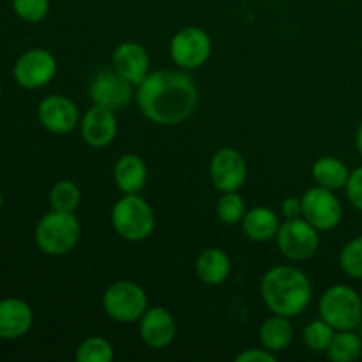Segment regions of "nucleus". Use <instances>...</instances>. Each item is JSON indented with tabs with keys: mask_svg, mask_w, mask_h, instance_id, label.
Wrapping results in <instances>:
<instances>
[{
	"mask_svg": "<svg viewBox=\"0 0 362 362\" xmlns=\"http://www.w3.org/2000/svg\"><path fill=\"white\" fill-rule=\"evenodd\" d=\"M136 103L144 117L158 126L186 122L198 106V88L184 69H159L136 87Z\"/></svg>",
	"mask_w": 362,
	"mask_h": 362,
	"instance_id": "f257e3e1",
	"label": "nucleus"
},
{
	"mask_svg": "<svg viewBox=\"0 0 362 362\" xmlns=\"http://www.w3.org/2000/svg\"><path fill=\"white\" fill-rule=\"evenodd\" d=\"M260 296L271 313L293 318L303 315L310 306L313 285L300 269L276 265L262 276Z\"/></svg>",
	"mask_w": 362,
	"mask_h": 362,
	"instance_id": "f03ea898",
	"label": "nucleus"
},
{
	"mask_svg": "<svg viewBox=\"0 0 362 362\" xmlns=\"http://www.w3.org/2000/svg\"><path fill=\"white\" fill-rule=\"evenodd\" d=\"M81 225L74 212L52 209L37 221L34 239L39 250L48 257H64L80 243Z\"/></svg>",
	"mask_w": 362,
	"mask_h": 362,
	"instance_id": "7ed1b4c3",
	"label": "nucleus"
},
{
	"mask_svg": "<svg viewBox=\"0 0 362 362\" xmlns=\"http://www.w3.org/2000/svg\"><path fill=\"white\" fill-rule=\"evenodd\" d=\"M112 226L120 239L141 243L156 228V216L151 204L140 194H122L112 207Z\"/></svg>",
	"mask_w": 362,
	"mask_h": 362,
	"instance_id": "20e7f679",
	"label": "nucleus"
},
{
	"mask_svg": "<svg viewBox=\"0 0 362 362\" xmlns=\"http://www.w3.org/2000/svg\"><path fill=\"white\" fill-rule=\"evenodd\" d=\"M318 313L336 331H354L362 322V296L350 285L329 286L320 297Z\"/></svg>",
	"mask_w": 362,
	"mask_h": 362,
	"instance_id": "39448f33",
	"label": "nucleus"
},
{
	"mask_svg": "<svg viewBox=\"0 0 362 362\" xmlns=\"http://www.w3.org/2000/svg\"><path fill=\"white\" fill-rule=\"evenodd\" d=\"M103 310L119 324H134L148 308L147 292L138 283L119 279L103 293Z\"/></svg>",
	"mask_w": 362,
	"mask_h": 362,
	"instance_id": "423d86ee",
	"label": "nucleus"
},
{
	"mask_svg": "<svg viewBox=\"0 0 362 362\" xmlns=\"http://www.w3.org/2000/svg\"><path fill=\"white\" fill-rule=\"evenodd\" d=\"M276 244L286 260L306 262L317 255L320 247V235L318 230L300 216L281 223L276 235Z\"/></svg>",
	"mask_w": 362,
	"mask_h": 362,
	"instance_id": "0eeeda50",
	"label": "nucleus"
},
{
	"mask_svg": "<svg viewBox=\"0 0 362 362\" xmlns=\"http://www.w3.org/2000/svg\"><path fill=\"white\" fill-rule=\"evenodd\" d=\"M170 59L179 69L193 71L204 66L212 53L211 35L200 27H184L172 37L168 46Z\"/></svg>",
	"mask_w": 362,
	"mask_h": 362,
	"instance_id": "6e6552de",
	"label": "nucleus"
},
{
	"mask_svg": "<svg viewBox=\"0 0 362 362\" xmlns=\"http://www.w3.org/2000/svg\"><path fill=\"white\" fill-rule=\"evenodd\" d=\"M57 74V59L46 48H30L14 62L13 76L20 87L37 90L52 83Z\"/></svg>",
	"mask_w": 362,
	"mask_h": 362,
	"instance_id": "1a4fd4ad",
	"label": "nucleus"
},
{
	"mask_svg": "<svg viewBox=\"0 0 362 362\" xmlns=\"http://www.w3.org/2000/svg\"><path fill=\"white\" fill-rule=\"evenodd\" d=\"M303 200V218L310 221L318 232L334 230L341 223L343 207L336 191L322 186L310 187L300 197Z\"/></svg>",
	"mask_w": 362,
	"mask_h": 362,
	"instance_id": "9d476101",
	"label": "nucleus"
},
{
	"mask_svg": "<svg viewBox=\"0 0 362 362\" xmlns=\"http://www.w3.org/2000/svg\"><path fill=\"white\" fill-rule=\"evenodd\" d=\"M209 175H211L212 186L219 193L239 191L247 179L246 159L233 147L219 148L211 158Z\"/></svg>",
	"mask_w": 362,
	"mask_h": 362,
	"instance_id": "9b49d317",
	"label": "nucleus"
},
{
	"mask_svg": "<svg viewBox=\"0 0 362 362\" xmlns=\"http://www.w3.org/2000/svg\"><path fill=\"white\" fill-rule=\"evenodd\" d=\"M133 83H129L112 67V69L99 71L92 78L90 85H88V94H90L94 105L119 112V110L126 108L133 99Z\"/></svg>",
	"mask_w": 362,
	"mask_h": 362,
	"instance_id": "f8f14e48",
	"label": "nucleus"
},
{
	"mask_svg": "<svg viewBox=\"0 0 362 362\" xmlns=\"http://www.w3.org/2000/svg\"><path fill=\"white\" fill-rule=\"evenodd\" d=\"M37 119L48 133L67 134L80 126V110L69 98L60 94L48 95L37 106Z\"/></svg>",
	"mask_w": 362,
	"mask_h": 362,
	"instance_id": "ddd939ff",
	"label": "nucleus"
},
{
	"mask_svg": "<svg viewBox=\"0 0 362 362\" xmlns=\"http://www.w3.org/2000/svg\"><path fill=\"white\" fill-rule=\"evenodd\" d=\"M138 334L141 341L154 350L170 346L175 339L177 324L173 315L163 306L147 308L144 317L138 320Z\"/></svg>",
	"mask_w": 362,
	"mask_h": 362,
	"instance_id": "4468645a",
	"label": "nucleus"
},
{
	"mask_svg": "<svg viewBox=\"0 0 362 362\" xmlns=\"http://www.w3.org/2000/svg\"><path fill=\"white\" fill-rule=\"evenodd\" d=\"M119 124L113 110L94 105L80 120V133L85 144L92 148H105L115 140Z\"/></svg>",
	"mask_w": 362,
	"mask_h": 362,
	"instance_id": "2eb2a0df",
	"label": "nucleus"
},
{
	"mask_svg": "<svg viewBox=\"0 0 362 362\" xmlns=\"http://www.w3.org/2000/svg\"><path fill=\"white\" fill-rule=\"evenodd\" d=\"M112 67L129 83L138 87L151 74V57L140 42H120L112 53Z\"/></svg>",
	"mask_w": 362,
	"mask_h": 362,
	"instance_id": "dca6fc26",
	"label": "nucleus"
},
{
	"mask_svg": "<svg viewBox=\"0 0 362 362\" xmlns=\"http://www.w3.org/2000/svg\"><path fill=\"white\" fill-rule=\"evenodd\" d=\"M34 325V311L30 304L18 297L0 300V339L14 341L23 338Z\"/></svg>",
	"mask_w": 362,
	"mask_h": 362,
	"instance_id": "f3484780",
	"label": "nucleus"
},
{
	"mask_svg": "<svg viewBox=\"0 0 362 362\" xmlns=\"http://www.w3.org/2000/svg\"><path fill=\"white\" fill-rule=\"evenodd\" d=\"M148 170L136 154H124L113 165V182L122 194L140 193L147 184Z\"/></svg>",
	"mask_w": 362,
	"mask_h": 362,
	"instance_id": "a211bd4d",
	"label": "nucleus"
},
{
	"mask_svg": "<svg viewBox=\"0 0 362 362\" xmlns=\"http://www.w3.org/2000/svg\"><path fill=\"white\" fill-rule=\"evenodd\" d=\"M194 272H197L198 279L205 285H223L232 272V260H230L228 253H225L219 247H207L197 257Z\"/></svg>",
	"mask_w": 362,
	"mask_h": 362,
	"instance_id": "6ab92c4d",
	"label": "nucleus"
},
{
	"mask_svg": "<svg viewBox=\"0 0 362 362\" xmlns=\"http://www.w3.org/2000/svg\"><path fill=\"white\" fill-rule=\"evenodd\" d=\"M243 232L253 243H269V240L276 239L278 230L281 226L279 216L276 214L272 209L258 205L251 211L246 212L243 219Z\"/></svg>",
	"mask_w": 362,
	"mask_h": 362,
	"instance_id": "aec40b11",
	"label": "nucleus"
},
{
	"mask_svg": "<svg viewBox=\"0 0 362 362\" xmlns=\"http://www.w3.org/2000/svg\"><path fill=\"white\" fill-rule=\"evenodd\" d=\"M258 339L264 349L269 352L279 354L290 346L293 339V325L288 317L283 315H274L265 318L258 329Z\"/></svg>",
	"mask_w": 362,
	"mask_h": 362,
	"instance_id": "412c9836",
	"label": "nucleus"
},
{
	"mask_svg": "<svg viewBox=\"0 0 362 362\" xmlns=\"http://www.w3.org/2000/svg\"><path fill=\"white\" fill-rule=\"evenodd\" d=\"M311 177H313L317 186L325 187V189L338 191L345 189L349 182L350 170L345 161L334 156H322L311 166Z\"/></svg>",
	"mask_w": 362,
	"mask_h": 362,
	"instance_id": "4be33fe9",
	"label": "nucleus"
},
{
	"mask_svg": "<svg viewBox=\"0 0 362 362\" xmlns=\"http://www.w3.org/2000/svg\"><path fill=\"white\" fill-rule=\"evenodd\" d=\"M327 357L332 362H354L362 354V339L354 331H336L331 346L327 349Z\"/></svg>",
	"mask_w": 362,
	"mask_h": 362,
	"instance_id": "5701e85b",
	"label": "nucleus"
},
{
	"mask_svg": "<svg viewBox=\"0 0 362 362\" xmlns=\"http://www.w3.org/2000/svg\"><path fill=\"white\" fill-rule=\"evenodd\" d=\"M115 349L103 336H88L76 346L74 359L76 362H112Z\"/></svg>",
	"mask_w": 362,
	"mask_h": 362,
	"instance_id": "b1692460",
	"label": "nucleus"
},
{
	"mask_svg": "<svg viewBox=\"0 0 362 362\" xmlns=\"http://www.w3.org/2000/svg\"><path fill=\"white\" fill-rule=\"evenodd\" d=\"M336 334V329L331 324L324 320V318H317L311 320L310 324L304 327L303 331V341L311 352L324 354L331 346L332 338Z\"/></svg>",
	"mask_w": 362,
	"mask_h": 362,
	"instance_id": "393cba45",
	"label": "nucleus"
},
{
	"mask_svg": "<svg viewBox=\"0 0 362 362\" xmlns=\"http://www.w3.org/2000/svg\"><path fill=\"white\" fill-rule=\"evenodd\" d=\"M48 202L49 207L55 209V211L76 212V209L81 204V191L71 180H60L49 191Z\"/></svg>",
	"mask_w": 362,
	"mask_h": 362,
	"instance_id": "a878e982",
	"label": "nucleus"
},
{
	"mask_svg": "<svg viewBox=\"0 0 362 362\" xmlns=\"http://www.w3.org/2000/svg\"><path fill=\"white\" fill-rule=\"evenodd\" d=\"M246 202L240 197L239 191H230V193H223L221 198L216 205V214L223 225H239L243 223L244 216H246Z\"/></svg>",
	"mask_w": 362,
	"mask_h": 362,
	"instance_id": "bb28decb",
	"label": "nucleus"
},
{
	"mask_svg": "<svg viewBox=\"0 0 362 362\" xmlns=\"http://www.w3.org/2000/svg\"><path fill=\"white\" fill-rule=\"evenodd\" d=\"M339 265L346 276L362 279V235L354 237L343 246L339 253Z\"/></svg>",
	"mask_w": 362,
	"mask_h": 362,
	"instance_id": "cd10ccee",
	"label": "nucleus"
},
{
	"mask_svg": "<svg viewBox=\"0 0 362 362\" xmlns=\"http://www.w3.org/2000/svg\"><path fill=\"white\" fill-rule=\"evenodd\" d=\"M13 11L25 23H41L49 13V0H11Z\"/></svg>",
	"mask_w": 362,
	"mask_h": 362,
	"instance_id": "c85d7f7f",
	"label": "nucleus"
},
{
	"mask_svg": "<svg viewBox=\"0 0 362 362\" xmlns=\"http://www.w3.org/2000/svg\"><path fill=\"white\" fill-rule=\"evenodd\" d=\"M345 191L346 198H349V202L352 204V207H356L357 211L362 212V166L350 172Z\"/></svg>",
	"mask_w": 362,
	"mask_h": 362,
	"instance_id": "c756f323",
	"label": "nucleus"
},
{
	"mask_svg": "<svg viewBox=\"0 0 362 362\" xmlns=\"http://www.w3.org/2000/svg\"><path fill=\"white\" fill-rule=\"evenodd\" d=\"M276 354L269 352L267 349H246L235 356V362H276Z\"/></svg>",
	"mask_w": 362,
	"mask_h": 362,
	"instance_id": "7c9ffc66",
	"label": "nucleus"
},
{
	"mask_svg": "<svg viewBox=\"0 0 362 362\" xmlns=\"http://www.w3.org/2000/svg\"><path fill=\"white\" fill-rule=\"evenodd\" d=\"M281 214L285 219L300 218L303 216V200L297 197H288L281 202Z\"/></svg>",
	"mask_w": 362,
	"mask_h": 362,
	"instance_id": "2f4dec72",
	"label": "nucleus"
},
{
	"mask_svg": "<svg viewBox=\"0 0 362 362\" xmlns=\"http://www.w3.org/2000/svg\"><path fill=\"white\" fill-rule=\"evenodd\" d=\"M356 147H357V152H359L361 158H362V120H361L359 127H357V133H356Z\"/></svg>",
	"mask_w": 362,
	"mask_h": 362,
	"instance_id": "473e14b6",
	"label": "nucleus"
},
{
	"mask_svg": "<svg viewBox=\"0 0 362 362\" xmlns=\"http://www.w3.org/2000/svg\"><path fill=\"white\" fill-rule=\"evenodd\" d=\"M2 207H4V193L2 189H0V211H2Z\"/></svg>",
	"mask_w": 362,
	"mask_h": 362,
	"instance_id": "72a5a7b5",
	"label": "nucleus"
},
{
	"mask_svg": "<svg viewBox=\"0 0 362 362\" xmlns=\"http://www.w3.org/2000/svg\"><path fill=\"white\" fill-rule=\"evenodd\" d=\"M0 95H2V85H0Z\"/></svg>",
	"mask_w": 362,
	"mask_h": 362,
	"instance_id": "f704fd0d",
	"label": "nucleus"
}]
</instances>
